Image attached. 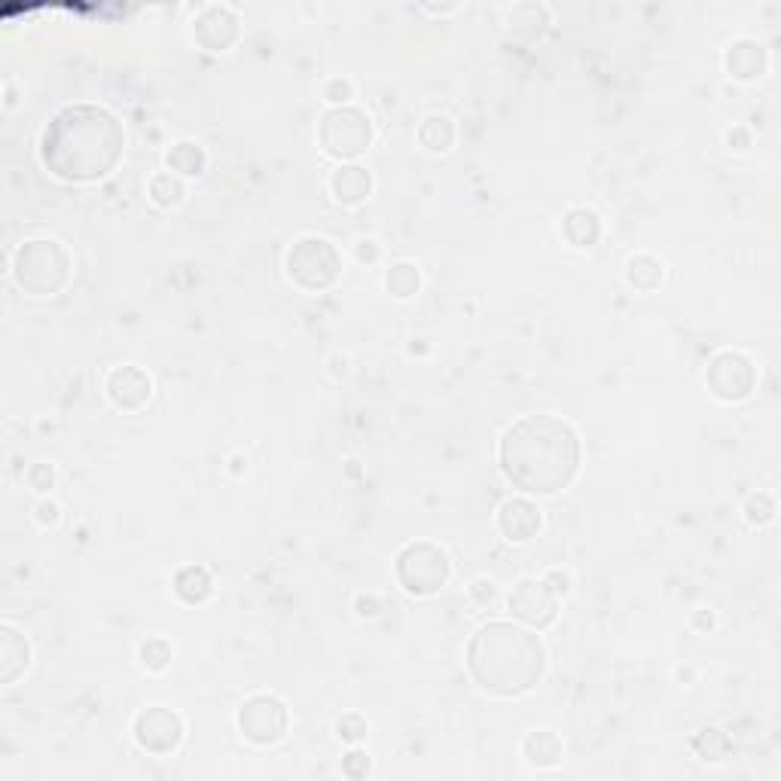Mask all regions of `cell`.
<instances>
[{
    "label": "cell",
    "mask_w": 781,
    "mask_h": 781,
    "mask_svg": "<svg viewBox=\"0 0 781 781\" xmlns=\"http://www.w3.org/2000/svg\"><path fill=\"white\" fill-rule=\"evenodd\" d=\"M28 483H31L34 492H52V489H55V467L46 464V461L34 464V467L28 470Z\"/></svg>",
    "instance_id": "4dcf8cb0"
},
{
    "label": "cell",
    "mask_w": 781,
    "mask_h": 781,
    "mask_svg": "<svg viewBox=\"0 0 781 781\" xmlns=\"http://www.w3.org/2000/svg\"><path fill=\"white\" fill-rule=\"evenodd\" d=\"M126 150L123 123L98 104L62 107L43 129L40 159L68 184H92L107 177Z\"/></svg>",
    "instance_id": "6da1fadb"
},
{
    "label": "cell",
    "mask_w": 781,
    "mask_h": 781,
    "mask_svg": "<svg viewBox=\"0 0 781 781\" xmlns=\"http://www.w3.org/2000/svg\"><path fill=\"white\" fill-rule=\"evenodd\" d=\"M58 519H62V510H58L55 501H40V504H37V522H40L43 528H52Z\"/></svg>",
    "instance_id": "e575fe53"
},
{
    "label": "cell",
    "mask_w": 781,
    "mask_h": 781,
    "mask_svg": "<svg viewBox=\"0 0 781 781\" xmlns=\"http://www.w3.org/2000/svg\"><path fill=\"white\" fill-rule=\"evenodd\" d=\"M690 623H693V629L708 632V629H714V614H711V611H696Z\"/></svg>",
    "instance_id": "f35d334b"
},
{
    "label": "cell",
    "mask_w": 781,
    "mask_h": 781,
    "mask_svg": "<svg viewBox=\"0 0 781 781\" xmlns=\"http://www.w3.org/2000/svg\"><path fill=\"white\" fill-rule=\"evenodd\" d=\"M510 614L531 626V629H547L559 617V595L550 589L547 580H522L510 592Z\"/></svg>",
    "instance_id": "30bf717a"
},
{
    "label": "cell",
    "mask_w": 781,
    "mask_h": 781,
    "mask_svg": "<svg viewBox=\"0 0 781 781\" xmlns=\"http://www.w3.org/2000/svg\"><path fill=\"white\" fill-rule=\"evenodd\" d=\"M187 196V187L184 180H180L177 174L171 171H162L150 180V199L159 205V208H177L180 202H184Z\"/></svg>",
    "instance_id": "484cf974"
},
{
    "label": "cell",
    "mask_w": 781,
    "mask_h": 781,
    "mask_svg": "<svg viewBox=\"0 0 781 781\" xmlns=\"http://www.w3.org/2000/svg\"><path fill=\"white\" fill-rule=\"evenodd\" d=\"M562 235L574 248H592L598 238H602V217H598L592 208L577 205L562 217Z\"/></svg>",
    "instance_id": "d6986e66"
},
{
    "label": "cell",
    "mask_w": 781,
    "mask_h": 781,
    "mask_svg": "<svg viewBox=\"0 0 781 781\" xmlns=\"http://www.w3.org/2000/svg\"><path fill=\"white\" fill-rule=\"evenodd\" d=\"M376 138L373 119L367 110L342 104V107H330L321 116V129H318V141L324 147L327 156L333 159H357L360 153H367L370 144Z\"/></svg>",
    "instance_id": "5b68a950"
},
{
    "label": "cell",
    "mask_w": 781,
    "mask_h": 781,
    "mask_svg": "<svg viewBox=\"0 0 781 781\" xmlns=\"http://www.w3.org/2000/svg\"><path fill=\"white\" fill-rule=\"evenodd\" d=\"M107 397L116 409L123 412H138L150 403L153 397V379L141 370V367H116L107 376Z\"/></svg>",
    "instance_id": "4fadbf2b"
},
{
    "label": "cell",
    "mask_w": 781,
    "mask_h": 781,
    "mask_svg": "<svg viewBox=\"0 0 781 781\" xmlns=\"http://www.w3.org/2000/svg\"><path fill=\"white\" fill-rule=\"evenodd\" d=\"M357 614L360 617H376L379 611H382V602H379V598L376 595H357Z\"/></svg>",
    "instance_id": "74e56055"
},
{
    "label": "cell",
    "mask_w": 781,
    "mask_h": 781,
    "mask_svg": "<svg viewBox=\"0 0 781 781\" xmlns=\"http://www.w3.org/2000/svg\"><path fill=\"white\" fill-rule=\"evenodd\" d=\"M171 174L177 177H199L208 168V153L196 141H177L165 156Z\"/></svg>",
    "instance_id": "44dd1931"
},
{
    "label": "cell",
    "mask_w": 781,
    "mask_h": 781,
    "mask_svg": "<svg viewBox=\"0 0 781 781\" xmlns=\"http://www.w3.org/2000/svg\"><path fill=\"white\" fill-rule=\"evenodd\" d=\"M174 592H177L180 602L202 605V602H208V598L214 595V580H211V574L205 568L187 565V568H180L174 574Z\"/></svg>",
    "instance_id": "ffe728a7"
},
{
    "label": "cell",
    "mask_w": 781,
    "mask_h": 781,
    "mask_svg": "<svg viewBox=\"0 0 781 781\" xmlns=\"http://www.w3.org/2000/svg\"><path fill=\"white\" fill-rule=\"evenodd\" d=\"M708 391L724 400V403H739L745 400L754 385H757V367L754 360L742 351H720L711 357L708 373H705Z\"/></svg>",
    "instance_id": "ba28073f"
},
{
    "label": "cell",
    "mask_w": 781,
    "mask_h": 781,
    "mask_svg": "<svg viewBox=\"0 0 781 781\" xmlns=\"http://www.w3.org/2000/svg\"><path fill=\"white\" fill-rule=\"evenodd\" d=\"M626 275H629V284L638 287V290H656L659 284H663L666 278V269L663 263H659L656 257L650 254H635L626 266Z\"/></svg>",
    "instance_id": "cb8c5ba5"
},
{
    "label": "cell",
    "mask_w": 781,
    "mask_h": 781,
    "mask_svg": "<svg viewBox=\"0 0 781 781\" xmlns=\"http://www.w3.org/2000/svg\"><path fill=\"white\" fill-rule=\"evenodd\" d=\"M367 730H370L367 717L357 714V711H348V714H342V717L336 720V736H339L342 742H348V745L364 742V739H367Z\"/></svg>",
    "instance_id": "83f0119b"
},
{
    "label": "cell",
    "mask_w": 781,
    "mask_h": 781,
    "mask_svg": "<svg viewBox=\"0 0 781 781\" xmlns=\"http://www.w3.org/2000/svg\"><path fill=\"white\" fill-rule=\"evenodd\" d=\"M287 275L296 287L309 293L327 290L342 275V257L333 242L321 235H306L287 251Z\"/></svg>",
    "instance_id": "52a82bcc"
},
{
    "label": "cell",
    "mask_w": 781,
    "mask_h": 781,
    "mask_svg": "<svg viewBox=\"0 0 781 781\" xmlns=\"http://www.w3.org/2000/svg\"><path fill=\"white\" fill-rule=\"evenodd\" d=\"M501 470L528 495H556L574 483L580 470L577 431L556 415H525L504 434Z\"/></svg>",
    "instance_id": "7a4b0ae2"
},
{
    "label": "cell",
    "mask_w": 781,
    "mask_h": 781,
    "mask_svg": "<svg viewBox=\"0 0 781 781\" xmlns=\"http://www.w3.org/2000/svg\"><path fill=\"white\" fill-rule=\"evenodd\" d=\"M13 278L31 296H55L71 281V254L55 238H31L16 251Z\"/></svg>",
    "instance_id": "277c9868"
},
{
    "label": "cell",
    "mask_w": 781,
    "mask_h": 781,
    "mask_svg": "<svg viewBox=\"0 0 781 781\" xmlns=\"http://www.w3.org/2000/svg\"><path fill=\"white\" fill-rule=\"evenodd\" d=\"M31 666V644L13 626H0V681L16 684V678Z\"/></svg>",
    "instance_id": "2e32d148"
},
{
    "label": "cell",
    "mask_w": 781,
    "mask_h": 781,
    "mask_svg": "<svg viewBox=\"0 0 781 781\" xmlns=\"http://www.w3.org/2000/svg\"><path fill=\"white\" fill-rule=\"evenodd\" d=\"M327 187H330L333 202H339V205H345V208H354V205H364V202L370 199V193H373V174H370L364 165H357V162H342V165L330 174Z\"/></svg>",
    "instance_id": "5bb4252c"
},
{
    "label": "cell",
    "mask_w": 781,
    "mask_h": 781,
    "mask_svg": "<svg viewBox=\"0 0 781 781\" xmlns=\"http://www.w3.org/2000/svg\"><path fill=\"white\" fill-rule=\"evenodd\" d=\"M562 754H565V745L556 733L550 730H534L522 739V757L528 766L534 769H553L562 763Z\"/></svg>",
    "instance_id": "ac0fdd59"
},
{
    "label": "cell",
    "mask_w": 781,
    "mask_h": 781,
    "mask_svg": "<svg viewBox=\"0 0 781 781\" xmlns=\"http://www.w3.org/2000/svg\"><path fill=\"white\" fill-rule=\"evenodd\" d=\"M540 510L528 498H510L498 510V528L510 540V544H528V540L540 531Z\"/></svg>",
    "instance_id": "9a60e30c"
},
{
    "label": "cell",
    "mask_w": 781,
    "mask_h": 781,
    "mask_svg": "<svg viewBox=\"0 0 781 781\" xmlns=\"http://www.w3.org/2000/svg\"><path fill=\"white\" fill-rule=\"evenodd\" d=\"M184 739V720L177 711L153 705L135 717V742L150 754H168Z\"/></svg>",
    "instance_id": "8fae6325"
},
{
    "label": "cell",
    "mask_w": 781,
    "mask_h": 781,
    "mask_svg": "<svg viewBox=\"0 0 781 781\" xmlns=\"http://www.w3.org/2000/svg\"><path fill=\"white\" fill-rule=\"evenodd\" d=\"M507 25L516 28V31L525 28V25H537V31H540V25H547V10L540 4H516L507 13Z\"/></svg>",
    "instance_id": "f1b7e54d"
},
{
    "label": "cell",
    "mask_w": 781,
    "mask_h": 781,
    "mask_svg": "<svg viewBox=\"0 0 781 781\" xmlns=\"http://www.w3.org/2000/svg\"><path fill=\"white\" fill-rule=\"evenodd\" d=\"M385 287L394 299H412L418 293V287H422V275H418V266L415 263H394L388 272H385Z\"/></svg>",
    "instance_id": "d4e9b609"
},
{
    "label": "cell",
    "mask_w": 781,
    "mask_h": 781,
    "mask_svg": "<svg viewBox=\"0 0 781 781\" xmlns=\"http://www.w3.org/2000/svg\"><path fill=\"white\" fill-rule=\"evenodd\" d=\"M354 257L360 263H376L379 260V245L373 242V238H360V242L354 245Z\"/></svg>",
    "instance_id": "d590c367"
},
{
    "label": "cell",
    "mask_w": 781,
    "mask_h": 781,
    "mask_svg": "<svg viewBox=\"0 0 781 781\" xmlns=\"http://www.w3.org/2000/svg\"><path fill=\"white\" fill-rule=\"evenodd\" d=\"M138 659L141 666L153 675L165 672L171 666V644L165 638H147L141 647H138Z\"/></svg>",
    "instance_id": "4316f807"
},
{
    "label": "cell",
    "mask_w": 781,
    "mask_h": 781,
    "mask_svg": "<svg viewBox=\"0 0 781 781\" xmlns=\"http://www.w3.org/2000/svg\"><path fill=\"white\" fill-rule=\"evenodd\" d=\"M290 724L287 705L272 693L251 696L242 708H238V730L254 745H275L284 739Z\"/></svg>",
    "instance_id": "9c48e42d"
},
{
    "label": "cell",
    "mask_w": 781,
    "mask_h": 781,
    "mask_svg": "<svg viewBox=\"0 0 781 781\" xmlns=\"http://www.w3.org/2000/svg\"><path fill=\"white\" fill-rule=\"evenodd\" d=\"M766 65H769V58H766V49H763V43H757V40H736L730 49H727V71H730V77H736V80H742V83H751V80H757V77H763L766 74Z\"/></svg>",
    "instance_id": "e0dca14e"
},
{
    "label": "cell",
    "mask_w": 781,
    "mask_h": 781,
    "mask_svg": "<svg viewBox=\"0 0 781 781\" xmlns=\"http://www.w3.org/2000/svg\"><path fill=\"white\" fill-rule=\"evenodd\" d=\"M745 516H748L751 525H769V522L775 519V501H772L769 495L757 492V495L748 498V504H745Z\"/></svg>",
    "instance_id": "f546056e"
},
{
    "label": "cell",
    "mask_w": 781,
    "mask_h": 781,
    "mask_svg": "<svg viewBox=\"0 0 781 781\" xmlns=\"http://www.w3.org/2000/svg\"><path fill=\"white\" fill-rule=\"evenodd\" d=\"M544 580L550 583V589H553L556 595H568V592H571V577H568L565 571H559V568L547 571V577H544Z\"/></svg>",
    "instance_id": "8d00e7d4"
},
{
    "label": "cell",
    "mask_w": 781,
    "mask_h": 781,
    "mask_svg": "<svg viewBox=\"0 0 781 781\" xmlns=\"http://www.w3.org/2000/svg\"><path fill=\"white\" fill-rule=\"evenodd\" d=\"M342 772H345L348 778H367V772H370V757H367V751L351 748V751L342 757Z\"/></svg>",
    "instance_id": "1f68e13d"
},
{
    "label": "cell",
    "mask_w": 781,
    "mask_h": 781,
    "mask_svg": "<svg viewBox=\"0 0 781 781\" xmlns=\"http://www.w3.org/2000/svg\"><path fill=\"white\" fill-rule=\"evenodd\" d=\"M470 595H473L476 605L489 608V605L498 602V586H495L492 580H473V583H470Z\"/></svg>",
    "instance_id": "d6a6232c"
},
{
    "label": "cell",
    "mask_w": 781,
    "mask_h": 781,
    "mask_svg": "<svg viewBox=\"0 0 781 781\" xmlns=\"http://www.w3.org/2000/svg\"><path fill=\"white\" fill-rule=\"evenodd\" d=\"M467 672L492 696L516 699L534 690L547 672V647L531 629L495 620L479 626L467 644Z\"/></svg>",
    "instance_id": "3957f363"
},
{
    "label": "cell",
    "mask_w": 781,
    "mask_h": 781,
    "mask_svg": "<svg viewBox=\"0 0 781 781\" xmlns=\"http://www.w3.org/2000/svg\"><path fill=\"white\" fill-rule=\"evenodd\" d=\"M394 574H397V583L409 595L428 598L449 583L452 562H449L446 550H440L437 544H431V540H415V544H406L400 550Z\"/></svg>",
    "instance_id": "8992f818"
},
{
    "label": "cell",
    "mask_w": 781,
    "mask_h": 781,
    "mask_svg": "<svg viewBox=\"0 0 781 781\" xmlns=\"http://www.w3.org/2000/svg\"><path fill=\"white\" fill-rule=\"evenodd\" d=\"M455 123L446 116V113H434V116H428L422 126H418V144H422L425 150H431V153H446V150H452V144H455Z\"/></svg>",
    "instance_id": "7402d4cb"
},
{
    "label": "cell",
    "mask_w": 781,
    "mask_h": 781,
    "mask_svg": "<svg viewBox=\"0 0 781 781\" xmlns=\"http://www.w3.org/2000/svg\"><path fill=\"white\" fill-rule=\"evenodd\" d=\"M193 37L208 52H223L238 40V16L223 4H208L193 19Z\"/></svg>",
    "instance_id": "7c38bea8"
},
{
    "label": "cell",
    "mask_w": 781,
    "mask_h": 781,
    "mask_svg": "<svg viewBox=\"0 0 781 781\" xmlns=\"http://www.w3.org/2000/svg\"><path fill=\"white\" fill-rule=\"evenodd\" d=\"M690 748H693V754H696L699 760H705V763H720V760L730 754L733 742H730V736H727L724 730L705 727V730H699V733L693 736Z\"/></svg>",
    "instance_id": "603a6c76"
},
{
    "label": "cell",
    "mask_w": 781,
    "mask_h": 781,
    "mask_svg": "<svg viewBox=\"0 0 781 781\" xmlns=\"http://www.w3.org/2000/svg\"><path fill=\"white\" fill-rule=\"evenodd\" d=\"M324 98L333 101L336 107L348 104V98H351V83H348V80H330L327 89H324Z\"/></svg>",
    "instance_id": "836d02e7"
}]
</instances>
